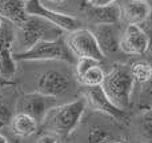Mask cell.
Wrapping results in <instances>:
<instances>
[{
  "label": "cell",
  "instance_id": "6da1fadb",
  "mask_svg": "<svg viewBox=\"0 0 152 143\" xmlns=\"http://www.w3.org/2000/svg\"><path fill=\"white\" fill-rule=\"evenodd\" d=\"M134 86L135 80L129 71V66L118 63L113 64L112 68L104 74L100 87L111 103L118 109L127 111L132 104L131 96Z\"/></svg>",
  "mask_w": 152,
  "mask_h": 143
},
{
  "label": "cell",
  "instance_id": "52a82bcc",
  "mask_svg": "<svg viewBox=\"0 0 152 143\" xmlns=\"http://www.w3.org/2000/svg\"><path fill=\"white\" fill-rule=\"evenodd\" d=\"M13 28L15 27L5 20H3L0 27V78L4 80H11L18 71L16 60L13 59Z\"/></svg>",
  "mask_w": 152,
  "mask_h": 143
},
{
  "label": "cell",
  "instance_id": "7c38bea8",
  "mask_svg": "<svg viewBox=\"0 0 152 143\" xmlns=\"http://www.w3.org/2000/svg\"><path fill=\"white\" fill-rule=\"evenodd\" d=\"M84 99H86L87 104H89L91 109H94L95 111L102 112V114H105L107 117H110L111 119L116 120V122H124L127 119V111L118 109L115 104L111 103L107 96L104 95L100 86L87 87Z\"/></svg>",
  "mask_w": 152,
  "mask_h": 143
},
{
  "label": "cell",
  "instance_id": "ba28073f",
  "mask_svg": "<svg viewBox=\"0 0 152 143\" xmlns=\"http://www.w3.org/2000/svg\"><path fill=\"white\" fill-rule=\"evenodd\" d=\"M56 98L43 95L40 92H31L20 96L16 103V112H21L34 118L37 123L43 120L48 111L56 106Z\"/></svg>",
  "mask_w": 152,
  "mask_h": 143
},
{
  "label": "cell",
  "instance_id": "277c9868",
  "mask_svg": "<svg viewBox=\"0 0 152 143\" xmlns=\"http://www.w3.org/2000/svg\"><path fill=\"white\" fill-rule=\"evenodd\" d=\"M13 59L18 60H61L75 64L76 58L68 48L64 35L53 40H42L23 52H13Z\"/></svg>",
  "mask_w": 152,
  "mask_h": 143
},
{
  "label": "cell",
  "instance_id": "ac0fdd59",
  "mask_svg": "<svg viewBox=\"0 0 152 143\" xmlns=\"http://www.w3.org/2000/svg\"><path fill=\"white\" fill-rule=\"evenodd\" d=\"M129 71H131V75L134 78L135 83L144 84V83H148L151 80L152 68L151 64L145 60H137L135 63H132L129 66Z\"/></svg>",
  "mask_w": 152,
  "mask_h": 143
},
{
  "label": "cell",
  "instance_id": "9a60e30c",
  "mask_svg": "<svg viewBox=\"0 0 152 143\" xmlns=\"http://www.w3.org/2000/svg\"><path fill=\"white\" fill-rule=\"evenodd\" d=\"M120 21L126 24H142L148 20L151 7L147 0H116Z\"/></svg>",
  "mask_w": 152,
  "mask_h": 143
},
{
  "label": "cell",
  "instance_id": "cb8c5ba5",
  "mask_svg": "<svg viewBox=\"0 0 152 143\" xmlns=\"http://www.w3.org/2000/svg\"><path fill=\"white\" fill-rule=\"evenodd\" d=\"M5 83H7V80H4L3 78H0V86H4Z\"/></svg>",
  "mask_w": 152,
  "mask_h": 143
},
{
  "label": "cell",
  "instance_id": "7a4b0ae2",
  "mask_svg": "<svg viewBox=\"0 0 152 143\" xmlns=\"http://www.w3.org/2000/svg\"><path fill=\"white\" fill-rule=\"evenodd\" d=\"M86 109L87 102L84 98L60 106L56 104L45 114L42 122H44V127L51 133L60 136H69L79 126Z\"/></svg>",
  "mask_w": 152,
  "mask_h": 143
},
{
  "label": "cell",
  "instance_id": "83f0119b",
  "mask_svg": "<svg viewBox=\"0 0 152 143\" xmlns=\"http://www.w3.org/2000/svg\"><path fill=\"white\" fill-rule=\"evenodd\" d=\"M26 1H27V0H26Z\"/></svg>",
  "mask_w": 152,
  "mask_h": 143
},
{
  "label": "cell",
  "instance_id": "8992f818",
  "mask_svg": "<svg viewBox=\"0 0 152 143\" xmlns=\"http://www.w3.org/2000/svg\"><path fill=\"white\" fill-rule=\"evenodd\" d=\"M26 11L28 15H35L39 18L45 19L47 21L58 26L64 32H71L81 27V20L68 13H63L59 11H53L51 8L45 7L42 0H27Z\"/></svg>",
  "mask_w": 152,
  "mask_h": 143
},
{
  "label": "cell",
  "instance_id": "9c48e42d",
  "mask_svg": "<svg viewBox=\"0 0 152 143\" xmlns=\"http://www.w3.org/2000/svg\"><path fill=\"white\" fill-rule=\"evenodd\" d=\"M119 48L127 55H144L150 48L148 32L139 24H127L121 31Z\"/></svg>",
  "mask_w": 152,
  "mask_h": 143
},
{
  "label": "cell",
  "instance_id": "603a6c76",
  "mask_svg": "<svg viewBox=\"0 0 152 143\" xmlns=\"http://www.w3.org/2000/svg\"><path fill=\"white\" fill-rule=\"evenodd\" d=\"M0 143H8V141H7V138H5L3 134H0Z\"/></svg>",
  "mask_w": 152,
  "mask_h": 143
},
{
  "label": "cell",
  "instance_id": "4316f807",
  "mask_svg": "<svg viewBox=\"0 0 152 143\" xmlns=\"http://www.w3.org/2000/svg\"><path fill=\"white\" fill-rule=\"evenodd\" d=\"M1 23H3V19L0 18V27H1Z\"/></svg>",
  "mask_w": 152,
  "mask_h": 143
},
{
  "label": "cell",
  "instance_id": "d4e9b609",
  "mask_svg": "<svg viewBox=\"0 0 152 143\" xmlns=\"http://www.w3.org/2000/svg\"><path fill=\"white\" fill-rule=\"evenodd\" d=\"M52 1H55V3H56V4H60V3H63V1H64V0H52Z\"/></svg>",
  "mask_w": 152,
  "mask_h": 143
},
{
  "label": "cell",
  "instance_id": "8fae6325",
  "mask_svg": "<svg viewBox=\"0 0 152 143\" xmlns=\"http://www.w3.org/2000/svg\"><path fill=\"white\" fill-rule=\"evenodd\" d=\"M91 32L94 34L96 43L104 58H110L120 51L119 42H120L121 36V29L119 28L118 23L96 24L91 29Z\"/></svg>",
  "mask_w": 152,
  "mask_h": 143
},
{
  "label": "cell",
  "instance_id": "44dd1931",
  "mask_svg": "<svg viewBox=\"0 0 152 143\" xmlns=\"http://www.w3.org/2000/svg\"><path fill=\"white\" fill-rule=\"evenodd\" d=\"M89 4L92 5H97V7H105V5H111L115 4L116 0H88Z\"/></svg>",
  "mask_w": 152,
  "mask_h": 143
},
{
  "label": "cell",
  "instance_id": "2e32d148",
  "mask_svg": "<svg viewBox=\"0 0 152 143\" xmlns=\"http://www.w3.org/2000/svg\"><path fill=\"white\" fill-rule=\"evenodd\" d=\"M27 16L26 0H0V18L11 23L15 28L23 24Z\"/></svg>",
  "mask_w": 152,
  "mask_h": 143
},
{
  "label": "cell",
  "instance_id": "484cf974",
  "mask_svg": "<svg viewBox=\"0 0 152 143\" xmlns=\"http://www.w3.org/2000/svg\"><path fill=\"white\" fill-rule=\"evenodd\" d=\"M53 143H63V142H60V141H58V139H55V142Z\"/></svg>",
  "mask_w": 152,
  "mask_h": 143
},
{
  "label": "cell",
  "instance_id": "5b68a950",
  "mask_svg": "<svg viewBox=\"0 0 152 143\" xmlns=\"http://www.w3.org/2000/svg\"><path fill=\"white\" fill-rule=\"evenodd\" d=\"M64 39L75 58H89L97 62H103L105 59L91 29L80 27L68 32V35H66Z\"/></svg>",
  "mask_w": 152,
  "mask_h": 143
},
{
  "label": "cell",
  "instance_id": "ffe728a7",
  "mask_svg": "<svg viewBox=\"0 0 152 143\" xmlns=\"http://www.w3.org/2000/svg\"><path fill=\"white\" fill-rule=\"evenodd\" d=\"M12 111L11 109L4 103H0V130L4 127H7L11 123V119H12Z\"/></svg>",
  "mask_w": 152,
  "mask_h": 143
},
{
  "label": "cell",
  "instance_id": "3957f363",
  "mask_svg": "<svg viewBox=\"0 0 152 143\" xmlns=\"http://www.w3.org/2000/svg\"><path fill=\"white\" fill-rule=\"evenodd\" d=\"M16 29L18 34H15L13 44H16L19 48L15 52H23L36 44L37 42L53 40L64 35V31L58 26L35 15H28L23 24Z\"/></svg>",
  "mask_w": 152,
  "mask_h": 143
},
{
  "label": "cell",
  "instance_id": "e0dca14e",
  "mask_svg": "<svg viewBox=\"0 0 152 143\" xmlns=\"http://www.w3.org/2000/svg\"><path fill=\"white\" fill-rule=\"evenodd\" d=\"M11 126H12V130L16 135L21 136V138H29L34 134H36L37 127H39V123L34 119V118L28 117L26 114H21V112H16L12 115V119H11Z\"/></svg>",
  "mask_w": 152,
  "mask_h": 143
},
{
  "label": "cell",
  "instance_id": "4fadbf2b",
  "mask_svg": "<svg viewBox=\"0 0 152 143\" xmlns=\"http://www.w3.org/2000/svg\"><path fill=\"white\" fill-rule=\"evenodd\" d=\"M81 15L86 18L88 23L94 24H113L120 21V15H119L118 5L111 4L105 7H97V5L89 4L88 0H80L79 4Z\"/></svg>",
  "mask_w": 152,
  "mask_h": 143
},
{
  "label": "cell",
  "instance_id": "30bf717a",
  "mask_svg": "<svg viewBox=\"0 0 152 143\" xmlns=\"http://www.w3.org/2000/svg\"><path fill=\"white\" fill-rule=\"evenodd\" d=\"M69 84L71 82L67 75L56 70H48L39 75L36 80V90L43 95L59 98L68 92Z\"/></svg>",
  "mask_w": 152,
  "mask_h": 143
},
{
  "label": "cell",
  "instance_id": "5bb4252c",
  "mask_svg": "<svg viewBox=\"0 0 152 143\" xmlns=\"http://www.w3.org/2000/svg\"><path fill=\"white\" fill-rule=\"evenodd\" d=\"M100 63L102 62L89 58H76L75 72L79 82L86 87H96L102 84L105 72Z\"/></svg>",
  "mask_w": 152,
  "mask_h": 143
},
{
  "label": "cell",
  "instance_id": "d6986e66",
  "mask_svg": "<svg viewBox=\"0 0 152 143\" xmlns=\"http://www.w3.org/2000/svg\"><path fill=\"white\" fill-rule=\"evenodd\" d=\"M88 143H112L116 138L108 130L103 127H92L87 135Z\"/></svg>",
  "mask_w": 152,
  "mask_h": 143
},
{
  "label": "cell",
  "instance_id": "7402d4cb",
  "mask_svg": "<svg viewBox=\"0 0 152 143\" xmlns=\"http://www.w3.org/2000/svg\"><path fill=\"white\" fill-rule=\"evenodd\" d=\"M53 142H55V138L51 135H43L36 141V143H53Z\"/></svg>",
  "mask_w": 152,
  "mask_h": 143
}]
</instances>
